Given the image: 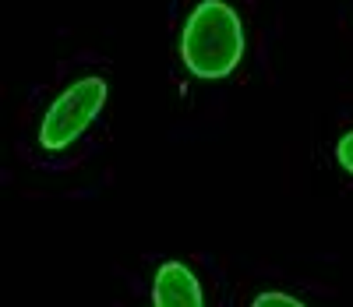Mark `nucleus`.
<instances>
[{"label": "nucleus", "mask_w": 353, "mask_h": 307, "mask_svg": "<svg viewBox=\"0 0 353 307\" xmlns=\"http://www.w3.org/2000/svg\"><path fill=\"white\" fill-rule=\"evenodd\" d=\"M181 57L194 78H226L244 57V21L226 0H198L181 28Z\"/></svg>", "instance_id": "1"}, {"label": "nucleus", "mask_w": 353, "mask_h": 307, "mask_svg": "<svg viewBox=\"0 0 353 307\" xmlns=\"http://www.w3.org/2000/svg\"><path fill=\"white\" fill-rule=\"evenodd\" d=\"M251 307H307V304L297 300V297H290V293H283V290H265V293H258L251 300Z\"/></svg>", "instance_id": "4"}, {"label": "nucleus", "mask_w": 353, "mask_h": 307, "mask_svg": "<svg viewBox=\"0 0 353 307\" xmlns=\"http://www.w3.org/2000/svg\"><path fill=\"white\" fill-rule=\"evenodd\" d=\"M336 163H339L346 173H353V131H346V135L336 141Z\"/></svg>", "instance_id": "5"}, {"label": "nucleus", "mask_w": 353, "mask_h": 307, "mask_svg": "<svg viewBox=\"0 0 353 307\" xmlns=\"http://www.w3.org/2000/svg\"><path fill=\"white\" fill-rule=\"evenodd\" d=\"M106 96H110V85L99 75L71 81L61 96L50 103V110L43 113V124H39L43 148H68L96 120V113L103 110Z\"/></svg>", "instance_id": "2"}, {"label": "nucleus", "mask_w": 353, "mask_h": 307, "mask_svg": "<svg viewBox=\"0 0 353 307\" xmlns=\"http://www.w3.org/2000/svg\"><path fill=\"white\" fill-rule=\"evenodd\" d=\"M152 307H205L198 275L184 261H163L152 279Z\"/></svg>", "instance_id": "3"}]
</instances>
